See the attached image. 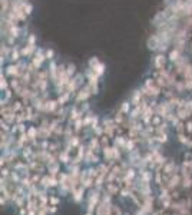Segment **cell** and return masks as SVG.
<instances>
[{
	"label": "cell",
	"instance_id": "7c38bea8",
	"mask_svg": "<svg viewBox=\"0 0 192 215\" xmlns=\"http://www.w3.org/2000/svg\"><path fill=\"white\" fill-rule=\"evenodd\" d=\"M112 212H113L115 215H122V212H120V209H119V208H116L115 205H112Z\"/></svg>",
	"mask_w": 192,
	"mask_h": 215
},
{
	"label": "cell",
	"instance_id": "2e32d148",
	"mask_svg": "<svg viewBox=\"0 0 192 215\" xmlns=\"http://www.w3.org/2000/svg\"><path fill=\"white\" fill-rule=\"evenodd\" d=\"M86 215H92V212H88V214H86Z\"/></svg>",
	"mask_w": 192,
	"mask_h": 215
},
{
	"label": "cell",
	"instance_id": "ba28073f",
	"mask_svg": "<svg viewBox=\"0 0 192 215\" xmlns=\"http://www.w3.org/2000/svg\"><path fill=\"white\" fill-rule=\"evenodd\" d=\"M141 175H142V181H145V182H149L150 179H152V173L149 171H142Z\"/></svg>",
	"mask_w": 192,
	"mask_h": 215
},
{
	"label": "cell",
	"instance_id": "9a60e30c",
	"mask_svg": "<svg viewBox=\"0 0 192 215\" xmlns=\"http://www.w3.org/2000/svg\"><path fill=\"white\" fill-rule=\"evenodd\" d=\"M174 215H182V214H181V212H176V214H174Z\"/></svg>",
	"mask_w": 192,
	"mask_h": 215
},
{
	"label": "cell",
	"instance_id": "5b68a950",
	"mask_svg": "<svg viewBox=\"0 0 192 215\" xmlns=\"http://www.w3.org/2000/svg\"><path fill=\"white\" fill-rule=\"evenodd\" d=\"M73 192V198H75V201H80L82 199V195H83L85 192V186H80V188H76Z\"/></svg>",
	"mask_w": 192,
	"mask_h": 215
},
{
	"label": "cell",
	"instance_id": "6da1fadb",
	"mask_svg": "<svg viewBox=\"0 0 192 215\" xmlns=\"http://www.w3.org/2000/svg\"><path fill=\"white\" fill-rule=\"evenodd\" d=\"M145 198V202L142 204V207H141V212L142 214H148V212H152V207H153V199L152 197H144Z\"/></svg>",
	"mask_w": 192,
	"mask_h": 215
},
{
	"label": "cell",
	"instance_id": "3957f363",
	"mask_svg": "<svg viewBox=\"0 0 192 215\" xmlns=\"http://www.w3.org/2000/svg\"><path fill=\"white\" fill-rule=\"evenodd\" d=\"M98 201H99V192H98V191H90V195H89V208H88V211H89V212H92V211H93V207L98 204Z\"/></svg>",
	"mask_w": 192,
	"mask_h": 215
},
{
	"label": "cell",
	"instance_id": "30bf717a",
	"mask_svg": "<svg viewBox=\"0 0 192 215\" xmlns=\"http://www.w3.org/2000/svg\"><path fill=\"white\" fill-rule=\"evenodd\" d=\"M60 159H62V162L69 161V155H67V152H62V154H60Z\"/></svg>",
	"mask_w": 192,
	"mask_h": 215
},
{
	"label": "cell",
	"instance_id": "4fadbf2b",
	"mask_svg": "<svg viewBox=\"0 0 192 215\" xmlns=\"http://www.w3.org/2000/svg\"><path fill=\"white\" fill-rule=\"evenodd\" d=\"M10 178H12L13 181H20V178H19V175L16 172H13L12 175H10Z\"/></svg>",
	"mask_w": 192,
	"mask_h": 215
},
{
	"label": "cell",
	"instance_id": "9c48e42d",
	"mask_svg": "<svg viewBox=\"0 0 192 215\" xmlns=\"http://www.w3.org/2000/svg\"><path fill=\"white\" fill-rule=\"evenodd\" d=\"M57 169H59V165H57V164H54V165H50V168H49V172H50V175H52V176H54V175L57 173Z\"/></svg>",
	"mask_w": 192,
	"mask_h": 215
},
{
	"label": "cell",
	"instance_id": "7a4b0ae2",
	"mask_svg": "<svg viewBox=\"0 0 192 215\" xmlns=\"http://www.w3.org/2000/svg\"><path fill=\"white\" fill-rule=\"evenodd\" d=\"M181 181H182V178H181L179 175H178V173H174V175H172V176H171V178L166 181V182H168L166 188H168V189H174L175 186L181 184Z\"/></svg>",
	"mask_w": 192,
	"mask_h": 215
},
{
	"label": "cell",
	"instance_id": "8fae6325",
	"mask_svg": "<svg viewBox=\"0 0 192 215\" xmlns=\"http://www.w3.org/2000/svg\"><path fill=\"white\" fill-rule=\"evenodd\" d=\"M49 202L52 204V205H56V204L59 202V198L57 197H49Z\"/></svg>",
	"mask_w": 192,
	"mask_h": 215
},
{
	"label": "cell",
	"instance_id": "277c9868",
	"mask_svg": "<svg viewBox=\"0 0 192 215\" xmlns=\"http://www.w3.org/2000/svg\"><path fill=\"white\" fill-rule=\"evenodd\" d=\"M181 184H182V186H184V188H191V186H192V175L184 172Z\"/></svg>",
	"mask_w": 192,
	"mask_h": 215
},
{
	"label": "cell",
	"instance_id": "5bb4252c",
	"mask_svg": "<svg viewBox=\"0 0 192 215\" xmlns=\"http://www.w3.org/2000/svg\"><path fill=\"white\" fill-rule=\"evenodd\" d=\"M27 215H37V211H29Z\"/></svg>",
	"mask_w": 192,
	"mask_h": 215
},
{
	"label": "cell",
	"instance_id": "8992f818",
	"mask_svg": "<svg viewBox=\"0 0 192 215\" xmlns=\"http://www.w3.org/2000/svg\"><path fill=\"white\" fill-rule=\"evenodd\" d=\"M106 189H108V192L110 195H113L115 192H118V185H115L113 182H109L108 185H106Z\"/></svg>",
	"mask_w": 192,
	"mask_h": 215
},
{
	"label": "cell",
	"instance_id": "52a82bcc",
	"mask_svg": "<svg viewBox=\"0 0 192 215\" xmlns=\"http://www.w3.org/2000/svg\"><path fill=\"white\" fill-rule=\"evenodd\" d=\"M113 149L115 148H105V151H103L105 158H108V159H113Z\"/></svg>",
	"mask_w": 192,
	"mask_h": 215
}]
</instances>
